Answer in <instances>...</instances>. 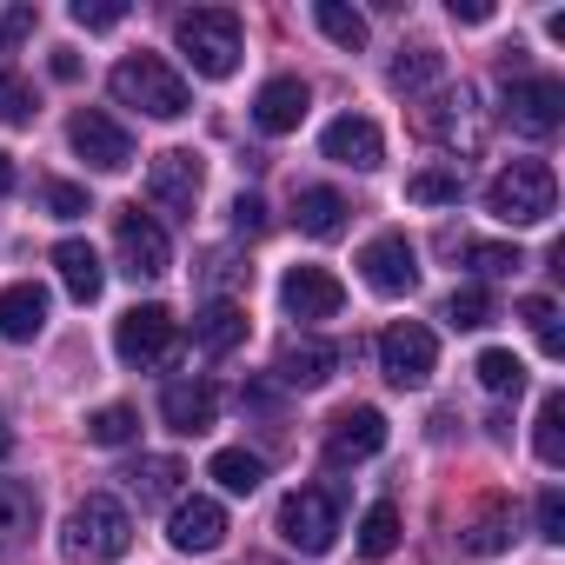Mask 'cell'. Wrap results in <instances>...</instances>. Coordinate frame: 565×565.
I'll use <instances>...</instances> for the list:
<instances>
[{"label":"cell","instance_id":"cell-37","mask_svg":"<svg viewBox=\"0 0 565 565\" xmlns=\"http://www.w3.org/2000/svg\"><path fill=\"white\" fill-rule=\"evenodd\" d=\"M34 492L21 486V479H0V539H8V532H28L34 525Z\"/></svg>","mask_w":565,"mask_h":565},{"label":"cell","instance_id":"cell-36","mask_svg":"<svg viewBox=\"0 0 565 565\" xmlns=\"http://www.w3.org/2000/svg\"><path fill=\"white\" fill-rule=\"evenodd\" d=\"M134 433H140V413H134V406H100V413L87 419V439H94V446H127Z\"/></svg>","mask_w":565,"mask_h":565},{"label":"cell","instance_id":"cell-22","mask_svg":"<svg viewBox=\"0 0 565 565\" xmlns=\"http://www.w3.org/2000/svg\"><path fill=\"white\" fill-rule=\"evenodd\" d=\"M54 266H61V287H67L81 307H94V300H100L107 266H100V253H94L87 239H61V246H54Z\"/></svg>","mask_w":565,"mask_h":565},{"label":"cell","instance_id":"cell-38","mask_svg":"<svg viewBox=\"0 0 565 565\" xmlns=\"http://www.w3.org/2000/svg\"><path fill=\"white\" fill-rule=\"evenodd\" d=\"M34 120V87L21 74H0V127H28Z\"/></svg>","mask_w":565,"mask_h":565},{"label":"cell","instance_id":"cell-23","mask_svg":"<svg viewBox=\"0 0 565 565\" xmlns=\"http://www.w3.org/2000/svg\"><path fill=\"white\" fill-rule=\"evenodd\" d=\"M294 220H300L307 239H340V233H347V200H340L333 186H300Z\"/></svg>","mask_w":565,"mask_h":565},{"label":"cell","instance_id":"cell-40","mask_svg":"<svg viewBox=\"0 0 565 565\" xmlns=\"http://www.w3.org/2000/svg\"><path fill=\"white\" fill-rule=\"evenodd\" d=\"M466 259H472V273H479V279H505L512 266H525V259H519V246H492V239H486V246H466Z\"/></svg>","mask_w":565,"mask_h":565},{"label":"cell","instance_id":"cell-46","mask_svg":"<svg viewBox=\"0 0 565 565\" xmlns=\"http://www.w3.org/2000/svg\"><path fill=\"white\" fill-rule=\"evenodd\" d=\"M54 81H81V61L74 54H54Z\"/></svg>","mask_w":565,"mask_h":565},{"label":"cell","instance_id":"cell-44","mask_svg":"<svg viewBox=\"0 0 565 565\" xmlns=\"http://www.w3.org/2000/svg\"><path fill=\"white\" fill-rule=\"evenodd\" d=\"M34 34V8H14L8 21H0V54H8V47H21Z\"/></svg>","mask_w":565,"mask_h":565},{"label":"cell","instance_id":"cell-7","mask_svg":"<svg viewBox=\"0 0 565 565\" xmlns=\"http://www.w3.org/2000/svg\"><path fill=\"white\" fill-rule=\"evenodd\" d=\"M419 127L439 140V147H452V153H479V140H486V127H479V94L459 81V87H439L426 107H419Z\"/></svg>","mask_w":565,"mask_h":565},{"label":"cell","instance_id":"cell-12","mask_svg":"<svg viewBox=\"0 0 565 565\" xmlns=\"http://www.w3.org/2000/svg\"><path fill=\"white\" fill-rule=\"evenodd\" d=\"M67 140H74V153H81L87 167H100V173H120V167L134 160V134H127L114 114H100V107H81L74 127H67Z\"/></svg>","mask_w":565,"mask_h":565},{"label":"cell","instance_id":"cell-14","mask_svg":"<svg viewBox=\"0 0 565 565\" xmlns=\"http://www.w3.org/2000/svg\"><path fill=\"white\" fill-rule=\"evenodd\" d=\"M200 186H206V167H200L193 147H167V153H153V167H147V193H153L167 213H193Z\"/></svg>","mask_w":565,"mask_h":565},{"label":"cell","instance_id":"cell-6","mask_svg":"<svg viewBox=\"0 0 565 565\" xmlns=\"http://www.w3.org/2000/svg\"><path fill=\"white\" fill-rule=\"evenodd\" d=\"M505 127L525 140H552L565 127V87L552 74H505Z\"/></svg>","mask_w":565,"mask_h":565},{"label":"cell","instance_id":"cell-30","mask_svg":"<svg viewBox=\"0 0 565 565\" xmlns=\"http://www.w3.org/2000/svg\"><path fill=\"white\" fill-rule=\"evenodd\" d=\"M226 492H259V479H266V459L259 452H246V446H226V452H213V466H206Z\"/></svg>","mask_w":565,"mask_h":565},{"label":"cell","instance_id":"cell-26","mask_svg":"<svg viewBox=\"0 0 565 565\" xmlns=\"http://www.w3.org/2000/svg\"><path fill=\"white\" fill-rule=\"evenodd\" d=\"M459 193H466L459 160H452V167H419V173L406 180V200H413V206H459Z\"/></svg>","mask_w":565,"mask_h":565},{"label":"cell","instance_id":"cell-34","mask_svg":"<svg viewBox=\"0 0 565 565\" xmlns=\"http://www.w3.org/2000/svg\"><path fill=\"white\" fill-rule=\"evenodd\" d=\"M532 446H539V459H545V466H565V393H545Z\"/></svg>","mask_w":565,"mask_h":565},{"label":"cell","instance_id":"cell-2","mask_svg":"<svg viewBox=\"0 0 565 565\" xmlns=\"http://www.w3.org/2000/svg\"><path fill=\"white\" fill-rule=\"evenodd\" d=\"M107 87H114V100H120V107H140L147 120H180V114L193 107L186 81H180L160 54H127V61L107 74Z\"/></svg>","mask_w":565,"mask_h":565},{"label":"cell","instance_id":"cell-32","mask_svg":"<svg viewBox=\"0 0 565 565\" xmlns=\"http://www.w3.org/2000/svg\"><path fill=\"white\" fill-rule=\"evenodd\" d=\"M393 545H399V505L380 499V505H366V519H360V552H366V558H386Z\"/></svg>","mask_w":565,"mask_h":565},{"label":"cell","instance_id":"cell-33","mask_svg":"<svg viewBox=\"0 0 565 565\" xmlns=\"http://www.w3.org/2000/svg\"><path fill=\"white\" fill-rule=\"evenodd\" d=\"M446 320H452L459 333H479V327H492V294L479 287V279H466V287H452V300H446Z\"/></svg>","mask_w":565,"mask_h":565},{"label":"cell","instance_id":"cell-1","mask_svg":"<svg viewBox=\"0 0 565 565\" xmlns=\"http://www.w3.org/2000/svg\"><path fill=\"white\" fill-rule=\"evenodd\" d=\"M486 213L499 226H545L558 213V173L545 160H512L486 186Z\"/></svg>","mask_w":565,"mask_h":565},{"label":"cell","instance_id":"cell-47","mask_svg":"<svg viewBox=\"0 0 565 565\" xmlns=\"http://www.w3.org/2000/svg\"><path fill=\"white\" fill-rule=\"evenodd\" d=\"M8 193H14V160L0 153V200H8Z\"/></svg>","mask_w":565,"mask_h":565},{"label":"cell","instance_id":"cell-17","mask_svg":"<svg viewBox=\"0 0 565 565\" xmlns=\"http://www.w3.org/2000/svg\"><path fill=\"white\" fill-rule=\"evenodd\" d=\"M167 539L180 545V552H213L220 539H226V505L220 499H173V512H167Z\"/></svg>","mask_w":565,"mask_h":565},{"label":"cell","instance_id":"cell-18","mask_svg":"<svg viewBox=\"0 0 565 565\" xmlns=\"http://www.w3.org/2000/svg\"><path fill=\"white\" fill-rule=\"evenodd\" d=\"M307 107H313L307 81H294V74H279V81H266V87L253 94V127H259V134H300Z\"/></svg>","mask_w":565,"mask_h":565},{"label":"cell","instance_id":"cell-43","mask_svg":"<svg viewBox=\"0 0 565 565\" xmlns=\"http://www.w3.org/2000/svg\"><path fill=\"white\" fill-rule=\"evenodd\" d=\"M233 233H246V239L266 233V200H259V193H239V200H233Z\"/></svg>","mask_w":565,"mask_h":565},{"label":"cell","instance_id":"cell-35","mask_svg":"<svg viewBox=\"0 0 565 565\" xmlns=\"http://www.w3.org/2000/svg\"><path fill=\"white\" fill-rule=\"evenodd\" d=\"M519 320L532 327L539 353H552V360L565 353V327H558V307H552V300H539V294H532V300H519Z\"/></svg>","mask_w":565,"mask_h":565},{"label":"cell","instance_id":"cell-21","mask_svg":"<svg viewBox=\"0 0 565 565\" xmlns=\"http://www.w3.org/2000/svg\"><path fill=\"white\" fill-rule=\"evenodd\" d=\"M47 327V287H34V279H21V287H0V340H41Z\"/></svg>","mask_w":565,"mask_h":565},{"label":"cell","instance_id":"cell-10","mask_svg":"<svg viewBox=\"0 0 565 565\" xmlns=\"http://www.w3.org/2000/svg\"><path fill=\"white\" fill-rule=\"evenodd\" d=\"M433 366H439V340H433L419 320H399V327L380 333V373H386L393 386H426Z\"/></svg>","mask_w":565,"mask_h":565},{"label":"cell","instance_id":"cell-13","mask_svg":"<svg viewBox=\"0 0 565 565\" xmlns=\"http://www.w3.org/2000/svg\"><path fill=\"white\" fill-rule=\"evenodd\" d=\"M279 307H287L294 320H340L347 287L327 266H287V279H279Z\"/></svg>","mask_w":565,"mask_h":565},{"label":"cell","instance_id":"cell-45","mask_svg":"<svg viewBox=\"0 0 565 565\" xmlns=\"http://www.w3.org/2000/svg\"><path fill=\"white\" fill-rule=\"evenodd\" d=\"M452 21H492V0H452Z\"/></svg>","mask_w":565,"mask_h":565},{"label":"cell","instance_id":"cell-5","mask_svg":"<svg viewBox=\"0 0 565 565\" xmlns=\"http://www.w3.org/2000/svg\"><path fill=\"white\" fill-rule=\"evenodd\" d=\"M279 539H287L300 558L333 552V539H340V505H333V492H320V486L287 492V499H279Z\"/></svg>","mask_w":565,"mask_h":565},{"label":"cell","instance_id":"cell-4","mask_svg":"<svg viewBox=\"0 0 565 565\" xmlns=\"http://www.w3.org/2000/svg\"><path fill=\"white\" fill-rule=\"evenodd\" d=\"M127 545H134V519L114 492H87L67 512V552L74 558H127Z\"/></svg>","mask_w":565,"mask_h":565},{"label":"cell","instance_id":"cell-19","mask_svg":"<svg viewBox=\"0 0 565 565\" xmlns=\"http://www.w3.org/2000/svg\"><path fill=\"white\" fill-rule=\"evenodd\" d=\"M160 419L193 439V433H206V426L220 419V393H213L206 380H173V386L160 393Z\"/></svg>","mask_w":565,"mask_h":565},{"label":"cell","instance_id":"cell-27","mask_svg":"<svg viewBox=\"0 0 565 565\" xmlns=\"http://www.w3.org/2000/svg\"><path fill=\"white\" fill-rule=\"evenodd\" d=\"M472 373H479V386L499 393V399H519V393H525V360H519L512 347H486Z\"/></svg>","mask_w":565,"mask_h":565},{"label":"cell","instance_id":"cell-16","mask_svg":"<svg viewBox=\"0 0 565 565\" xmlns=\"http://www.w3.org/2000/svg\"><path fill=\"white\" fill-rule=\"evenodd\" d=\"M320 147H327V160H340V167H360V173H373V167L386 160V134H380L366 114H340V120L320 134Z\"/></svg>","mask_w":565,"mask_h":565},{"label":"cell","instance_id":"cell-39","mask_svg":"<svg viewBox=\"0 0 565 565\" xmlns=\"http://www.w3.org/2000/svg\"><path fill=\"white\" fill-rule=\"evenodd\" d=\"M120 21H127V0H74V28H87V34H107Z\"/></svg>","mask_w":565,"mask_h":565},{"label":"cell","instance_id":"cell-41","mask_svg":"<svg viewBox=\"0 0 565 565\" xmlns=\"http://www.w3.org/2000/svg\"><path fill=\"white\" fill-rule=\"evenodd\" d=\"M47 213H54V220H81V213H87V186L54 180V186H47Z\"/></svg>","mask_w":565,"mask_h":565},{"label":"cell","instance_id":"cell-9","mask_svg":"<svg viewBox=\"0 0 565 565\" xmlns=\"http://www.w3.org/2000/svg\"><path fill=\"white\" fill-rule=\"evenodd\" d=\"M173 347H180V320H173L167 307H134V313H120V327H114V353H120L127 366H167Z\"/></svg>","mask_w":565,"mask_h":565},{"label":"cell","instance_id":"cell-20","mask_svg":"<svg viewBox=\"0 0 565 565\" xmlns=\"http://www.w3.org/2000/svg\"><path fill=\"white\" fill-rule=\"evenodd\" d=\"M333 366H340V347H327V340H287L279 347V386H300V393H313V386H327L333 380Z\"/></svg>","mask_w":565,"mask_h":565},{"label":"cell","instance_id":"cell-28","mask_svg":"<svg viewBox=\"0 0 565 565\" xmlns=\"http://www.w3.org/2000/svg\"><path fill=\"white\" fill-rule=\"evenodd\" d=\"M180 479H186V466H180V459H140V466L127 472V486H134V499H140V505H167V499L180 492Z\"/></svg>","mask_w":565,"mask_h":565},{"label":"cell","instance_id":"cell-25","mask_svg":"<svg viewBox=\"0 0 565 565\" xmlns=\"http://www.w3.org/2000/svg\"><path fill=\"white\" fill-rule=\"evenodd\" d=\"M313 21H320V34H327L340 54H360V47H366V14L347 8V0H313Z\"/></svg>","mask_w":565,"mask_h":565},{"label":"cell","instance_id":"cell-48","mask_svg":"<svg viewBox=\"0 0 565 565\" xmlns=\"http://www.w3.org/2000/svg\"><path fill=\"white\" fill-rule=\"evenodd\" d=\"M8 452H14V433H8V426H0V459H8Z\"/></svg>","mask_w":565,"mask_h":565},{"label":"cell","instance_id":"cell-42","mask_svg":"<svg viewBox=\"0 0 565 565\" xmlns=\"http://www.w3.org/2000/svg\"><path fill=\"white\" fill-rule=\"evenodd\" d=\"M539 539H552V545L565 539V492H558V486L539 492Z\"/></svg>","mask_w":565,"mask_h":565},{"label":"cell","instance_id":"cell-31","mask_svg":"<svg viewBox=\"0 0 565 565\" xmlns=\"http://www.w3.org/2000/svg\"><path fill=\"white\" fill-rule=\"evenodd\" d=\"M439 74H446L439 47H399V61H393V87H399V94H419V87H433Z\"/></svg>","mask_w":565,"mask_h":565},{"label":"cell","instance_id":"cell-8","mask_svg":"<svg viewBox=\"0 0 565 565\" xmlns=\"http://www.w3.org/2000/svg\"><path fill=\"white\" fill-rule=\"evenodd\" d=\"M114 246H120V273L134 279H160L173 266V246H167V226L140 206H120L114 213Z\"/></svg>","mask_w":565,"mask_h":565},{"label":"cell","instance_id":"cell-15","mask_svg":"<svg viewBox=\"0 0 565 565\" xmlns=\"http://www.w3.org/2000/svg\"><path fill=\"white\" fill-rule=\"evenodd\" d=\"M386 446V413L380 406H347V413H333V426H327V459L333 466H360V459H373Z\"/></svg>","mask_w":565,"mask_h":565},{"label":"cell","instance_id":"cell-29","mask_svg":"<svg viewBox=\"0 0 565 565\" xmlns=\"http://www.w3.org/2000/svg\"><path fill=\"white\" fill-rule=\"evenodd\" d=\"M505 545H512V505L492 499V505L466 525V552H472V558H492V552H505Z\"/></svg>","mask_w":565,"mask_h":565},{"label":"cell","instance_id":"cell-24","mask_svg":"<svg viewBox=\"0 0 565 565\" xmlns=\"http://www.w3.org/2000/svg\"><path fill=\"white\" fill-rule=\"evenodd\" d=\"M193 340H200L206 353H233V347L246 340V307H233V300L200 307V313H193Z\"/></svg>","mask_w":565,"mask_h":565},{"label":"cell","instance_id":"cell-3","mask_svg":"<svg viewBox=\"0 0 565 565\" xmlns=\"http://www.w3.org/2000/svg\"><path fill=\"white\" fill-rule=\"evenodd\" d=\"M173 41L193 61V74H206V81H226L239 67V54H246V34H239L233 8H193V14H180Z\"/></svg>","mask_w":565,"mask_h":565},{"label":"cell","instance_id":"cell-11","mask_svg":"<svg viewBox=\"0 0 565 565\" xmlns=\"http://www.w3.org/2000/svg\"><path fill=\"white\" fill-rule=\"evenodd\" d=\"M360 273H366V287H373L380 300H406V294L419 287V253H413L406 233H380V239H366Z\"/></svg>","mask_w":565,"mask_h":565}]
</instances>
